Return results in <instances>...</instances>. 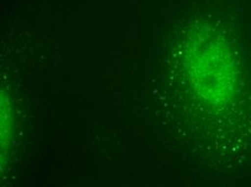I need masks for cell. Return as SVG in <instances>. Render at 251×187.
Wrapping results in <instances>:
<instances>
[{
  "label": "cell",
  "mask_w": 251,
  "mask_h": 187,
  "mask_svg": "<svg viewBox=\"0 0 251 187\" xmlns=\"http://www.w3.org/2000/svg\"><path fill=\"white\" fill-rule=\"evenodd\" d=\"M184 64L193 90L208 105H226L236 95L240 79L237 60L228 41L211 26H200L188 35Z\"/></svg>",
  "instance_id": "1"
}]
</instances>
